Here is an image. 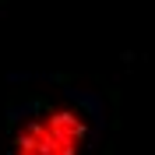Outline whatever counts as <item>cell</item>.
Listing matches in <instances>:
<instances>
[{
  "instance_id": "1",
  "label": "cell",
  "mask_w": 155,
  "mask_h": 155,
  "mask_svg": "<svg viewBox=\"0 0 155 155\" xmlns=\"http://www.w3.org/2000/svg\"><path fill=\"white\" fill-rule=\"evenodd\" d=\"M92 127L74 102H42L18 124L11 155H85Z\"/></svg>"
}]
</instances>
